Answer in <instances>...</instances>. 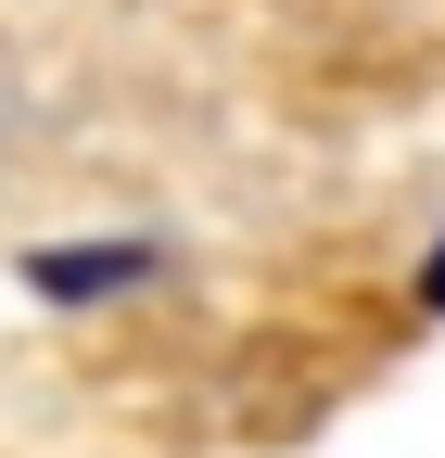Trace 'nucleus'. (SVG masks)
Masks as SVG:
<instances>
[{"mask_svg": "<svg viewBox=\"0 0 445 458\" xmlns=\"http://www.w3.org/2000/svg\"><path fill=\"white\" fill-rule=\"evenodd\" d=\"M13 128H26V102H13V77H0V140H13ZM0 165H13V153H0Z\"/></svg>", "mask_w": 445, "mask_h": 458, "instance_id": "1", "label": "nucleus"}]
</instances>
